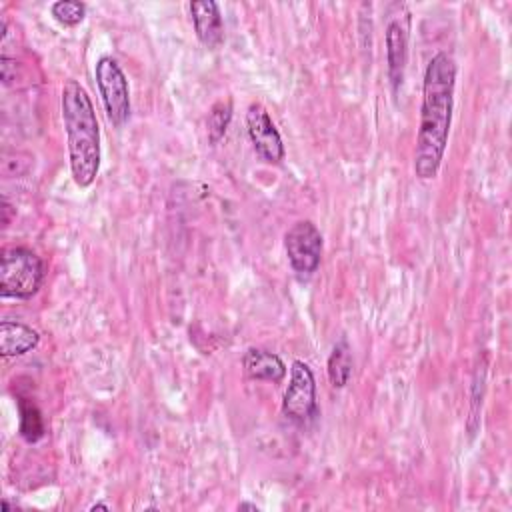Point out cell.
I'll use <instances>...</instances> for the list:
<instances>
[{"instance_id":"cell-4","label":"cell","mask_w":512,"mask_h":512,"mask_svg":"<svg viewBox=\"0 0 512 512\" xmlns=\"http://www.w3.org/2000/svg\"><path fill=\"white\" fill-rule=\"evenodd\" d=\"M94 76L108 120L114 126L126 124L130 118V90L120 64L112 56H102L96 62Z\"/></svg>"},{"instance_id":"cell-5","label":"cell","mask_w":512,"mask_h":512,"mask_svg":"<svg viewBox=\"0 0 512 512\" xmlns=\"http://www.w3.org/2000/svg\"><path fill=\"white\" fill-rule=\"evenodd\" d=\"M316 412L318 406L314 372L306 362L294 360L290 368V384L282 398V414L294 424H306L316 416Z\"/></svg>"},{"instance_id":"cell-8","label":"cell","mask_w":512,"mask_h":512,"mask_svg":"<svg viewBox=\"0 0 512 512\" xmlns=\"http://www.w3.org/2000/svg\"><path fill=\"white\" fill-rule=\"evenodd\" d=\"M408 60V22L400 18H392L386 26V70L388 80L394 90L402 86L404 80V68Z\"/></svg>"},{"instance_id":"cell-1","label":"cell","mask_w":512,"mask_h":512,"mask_svg":"<svg viewBox=\"0 0 512 512\" xmlns=\"http://www.w3.org/2000/svg\"><path fill=\"white\" fill-rule=\"evenodd\" d=\"M456 62L448 52H438L426 66L422 82L420 126L414 150V172L420 180H430L442 164L454 108Z\"/></svg>"},{"instance_id":"cell-6","label":"cell","mask_w":512,"mask_h":512,"mask_svg":"<svg viewBox=\"0 0 512 512\" xmlns=\"http://www.w3.org/2000/svg\"><path fill=\"white\" fill-rule=\"evenodd\" d=\"M288 262L298 274H312L322 258V234L312 220H298L284 234Z\"/></svg>"},{"instance_id":"cell-16","label":"cell","mask_w":512,"mask_h":512,"mask_svg":"<svg viewBox=\"0 0 512 512\" xmlns=\"http://www.w3.org/2000/svg\"><path fill=\"white\" fill-rule=\"evenodd\" d=\"M90 510H110V506H108V504H102V502H96V504L90 506Z\"/></svg>"},{"instance_id":"cell-7","label":"cell","mask_w":512,"mask_h":512,"mask_svg":"<svg viewBox=\"0 0 512 512\" xmlns=\"http://www.w3.org/2000/svg\"><path fill=\"white\" fill-rule=\"evenodd\" d=\"M246 128L256 154L268 162L278 164L284 158V144L268 110L260 102H252L246 112Z\"/></svg>"},{"instance_id":"cell-2","label":"cell","mask_w":512,"mask_h":512,"mask_svg":"<svg viewBox=\"0 0 512 512\" xmlns=\"http://www.w3.org/2000/svg\"><path fill=\"white\" fill-rule=\"evenodd\" d=\"M60 106L72 178L80 188H88L100 170V126L92 100L80 82L68 80Z\"/></svg>"},{"instance_id":"cell-3","label":"cell","mask_w":512,"mask_h":512,"mask_svg":"<svg viewBox=\"0 0 512 512\" xmlns=\"http://www.w3.org/2000/svg\"><path fill=\"white\" fill-rule=\"evenodd\" d=\"M44 282V264L36 252L24 246H8L0 256V294L28 300Z\"/></svg>"},{"instance_id":"cell-13","label":"cell","mask_w":512,"mask_h":512,"mask_svg":"<svg viewBox=\"0 0 512 512\" xmlns=\"http://www.w3.org/2000/svg\"><path fill=\"white\" fill-rule=\"evenodd\" d=\"M20 412V436L26 442H38L44 436V420L38 406L32 400L18 398Z\"/></svg>"},{"instance_id":"cell-15","label":"cell","mask_w":512,"mask_h":512,"mask_svg":"<svg viewBox=\"0 0 512 512\" xmlns=\"http://www.w3.org/2000/svg\"><path fill=\"white\" fill-rule=\"evenodd\" d=\"M52 16L64 26H76L86 16V6L78 0H58L50 6Z\"/></svg>"},{"instance_id":"cell-12","label":"cell","mask_w":512,"mask_h":512,"mask_svg":"<svg viewBox=\"0 0 512 512\" xmlns=\"http://www.w3.org/2000/svg\"><path fill=\"white\" fill-rule=\"evenodd\" d=\"M352 376V352L348 342L342 338L336 342L328 356V380L334 388H344Z\"/></svg>"},{"instance_id":"cell-10","label":"cell","mask_w":512,"mask_h":512,"mask_svg":"<svg viewBox=\"0 0 512 512\" xmlns=\"http://www.w3.org/2000/svg\"><path fill=\"white\" fill-rule=\"evenodd\" d=\"M242 368L250 380L280 384L286 376V364L282 362V358L262 348H248L242 356Z\"/></svg>"},{"instance_id":"cell-11","label":"cell","mask_w":512,"mask_h":512,"mask_svg":"<svg viewBox=\"0 0 512 512\" xmlns=\"http://www.w3.org/2000/svg\"><path fill=\"white\" fill-rule=\"evenodd\" d=\"M40 342V334L18 320H2L0 322V354L4 358L22 356L34 350Z\"/></svg>"},{"instance_id":"cell-17","label":"cell","mask_w":512,"mask_h":512,"mask_svg":"<svg viewBox=\"0 0 512 512\" xmlns=\"http://www.w3.org/2000/svg\"><path fill=\"white\" fill-rule=\"evenodd\" d=\"M238 508H240V510H244V508H250V510H258L254 504H248V502H242Z\"/></svg>"},{"instance_id":"cell-9","label":"cell","mask_w":512,"mask_h":512,"mask_svg":"<svg viewBox=\"0 0 512 512\" xmlns=\"http://www.w3.org/2000/svg\"><path fill=\"white\" fill-rule=\"evenodd\" d=\"M188 8L198 40L210 50L218 48L224 42V22L220 6L214 0H196L190 2Z\"/></svg>"},{"instance_id":"cell-14","label":"cell","mask_w":512,"mask_h":512,"mask_svg":"<svg viewBox=\"0 0 512 512\" xmlns=\"http://www.w3.org/2000/svg\"><path fill=\"white\" fill-rule=\"evenodd\" d=\"M232 120V100L226 98V100H218L210 112H208V118H206V126H208V138L212 144L220 142V138L226 134V128Z\"/></svg>"}]
</instances>
